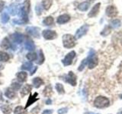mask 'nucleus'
<instances>
[{
	"label": "nucleus",
	"mask_w": 122,
	"mask_h": 114,
	"mask_svg": "<svg viewBox=\"0 0 122 114\" xmlns=\"http://www.w3.org/2000/svg\"><path fill=\"white\" fill-rule=\"evenodd\" d=\"M25 49L29 51H33L35 49V46L34 44V42L31 40H27L25 44Z\"/></svg>",
	"instance_id": "nucleus-16"
},
{
	"label": "nucleus",
	"mask_w": 122,
	"mask_h": 114,
	"mask_svg": "<svg viewBox=\"0 0 122 114\" xmlns=\"http://www.w3.org/2000/svg\"><path fill=\"white\" fill-rule=\"evenodd\" d=\"M70 20V15L65 14H62L58 17V18H57V23L60 24H65V23L68 22Z\"/></svg>",
	"instance_id": "nucleus-14"
},
{
	"label": "nucleus",
	"mask_w": 122,
	"mask_h": 114,
	"mask_svg": "<svg viewBox=\"0 0 122 114\" xmlns=\"http://www.w3.org/2000/svg\"><path fill=\"white\" fill-rule=\"evenodd\" d=\"M32 67H33L32 63L30 62H25L22 65L21 68L24 70H30V68H31Z\"/></svg>",
	"instance_id": "nucleus-32"
},
{
	"label": "nucleus",
	"mask_w": 122,
	"mask_h": 114,
	"mask_svg": "<svg viewBox=\"0 0 122 114\" xmlns=\"http://www.w3.org/2000/svg\"><path fill=\"white\" fill-rule=\"evenodd\" d=\"M4 5H5V3H4V2L2 1H0V12L2 11L3 8H4Z\"/></svg>",
	"instance_id": "nucleus-40"
},
{
	"label": "nucleus",
	"mask_w": 122,
	"mask_h": 114,
	"mask_svg": "<svg viewBox=\"0 0 122 114\" xmlns=\"http://www.w3.org/2000/svg\"><path fill=\"white\" fill-rule=\"evenodd\" d=\"M52 5V0H44L42 2V6L45 9H49Z\"/></svg>",
	"instance_id": "nucleus-26"
},
{
	"label": "nucleus",
	"mask_w": 122,
	"mask_h": 114,
	"mask_svg": "<svg viewBox=\"0 0 122 114\" xmlns=\"http://www.w3.org/2000/svg\"><path fill=\"white\" fill-rule=\"evenodd\" d=\"M27 77H28V74L25 71H20L18 72L17 75V78L20 82H24L26 81Z\"/></svg>",
	"instance_id": "nucleus-19"
},
{
	"label": "nucleus",
	"mask_w": 122,
	"mask_h": 114,
	"mask_svg": "<svg viewBox=\"0 0 122 114\" xmlns=\"http://www.w3.org/2000/svg\"><path fill=\"white\" fill-rule=\"evenodd\" d=\"M46 104H51V99H48V100H47V101H46Z\"/></svg>",
	"instance_id": "nucleus-42"
},
{
	"label": "nucleus",
	"mask_w": 122,
	"mask_h": 114,
	"mask_svg": "<svg viewBox=\"0 0 122 114\" xmlns=\"http://www.w3.org/2000/svg\"><path fill=\"white\" fill-rule=\"evenodd\" d=\"M64 81H66L69 84H70L72 86L76 85V76L72 71L69 72L68 75L66 76V78L64 79Z\"/></svg>",
	"instance_id": "nucleus-7"
},
{
	"label": "nucleus",
	"mask_w": 122,
	"mask_h": 114,
	"mask_svg": "<svg viewBox=\"0 0 122 114\" xmlns=\"http://www.w3.org/2000/svg\"><path fill=\"white\" fill-rule=\"evenodd\" d=\"M33 84L34 87H36V88H38L41 85H42L44 84L43 81H42V79L40 78H35L33 79Z\"/></svg>",
	"instance_id": "nucleus-23"
},
{
	"label": "nucleus",
	"mask_w": 122,
	"mask_h": 114,
	"mask_svg": "<svg viewBox=\"0 0 122 114\" xmlns=\"http://www.w3.org/2000/svg\"><path fill=\"white\" fill-rule=\"evenodd\" d=\"M1 109H2V111L4 114H9L11 113V109L10 106H8V105L2 106L1 107Z\"/></svg>",
	"instance_id": "nucleus-28"
},
{
	"label": "nucleus",
	"mask_w": 122,
	"mask_h": 114,
	"mask_svg": "<svg viewBox=\"0 0 122 114\" xmlns=\"http://www.w3.org/2000/svg\"><path fill=\"white\" fill-rule=\"evenodd\" d=\"M14 113L15 114H27V111L25 108L22 107L21 106H18L17 107H15Z\"/></svg>",
	"instance_id": "nucleus-22"
},
{
	"label": "nucleus",
	"mask_w": 122,
	"mask_h": 114,
	"mask_svg": "<svg viewBox=\"0 0 122 114\" xmlns=\"http://www.w3.org/2000/svg\"><path fill=\"white\" fill-rule=\"evenodd\" d=\"M11 47V44H10V41L9 40L7 37L4 38L2 43H1V47L2 49H9V47Z\"/></svg>",
	"instance_id": "nucleus-20"
},
{
	"label": "nucleus",
	"mask_w": 122,
	"mask_h": 114,
	"mask_svg": "<svg viewBox=\"0 0 122 114\" xmlns=\"http://www.w3.org/2000/svg\"><path fill=\"white\" fill-rule=\"evenodd\" d=\"M63 43L64 47L72 48L76 45V38L71 34H65L63 37Z\"/></svg>",
	"instance_id": "nucleus-3"
},
{
	"label": "nucleus",
	"mask_w": 122,
	"mask_h": 114,
	"mask_svg": "<svg viewBox=\"0 0 122 114\" xmlns=\"http://www.w3.org/2000/svg\"><path fill=\"white\" fill-rule=\"evenodd\" d=\"M42 9H43V6H42V5H37L36 6V12H37V14L39 15V14H41V12H42Z\"/></svg>",
	"instance_id": "nucleus-36"
},
{
	"label": "nucleus",
	"mask_w": 122,
	"mask_h": 114,
	"mask_svg": "<svg viewBox=\"0 0 122 114\" xmlns=\"http://www.w3.org/2000/svg\"><path fill=\"white\" fill-rule=\"evenodd\" d=\"M5 95L9 99H14L16 97V92H15V90L13 89L12 87H9V88H7Z\"/></svg>",
	"instance_id": "nucleus-13"
},
{
	"label": "nucleus",
	"mask_w": 122,
	"mask_h": 114,
	"mask_svg": "<svg viewBox=\"0 0 122 114\" xmlns=\"http://www.w3.org/2000/svg\"><path fill=\"white\" fill-rule=\"evenodd\" d=\"M31 88H32V87L30 85H25L24 87H22L21 91V97H24V96H25V95L28 94V93H30V90H31Z\"/></svg>",
	"instance_id": "nucleus-18"
},
{
	"label": "nucleus",
	"mask_w": 122,
	"mask_h": 114,
	"mask_svg": "<svg viewBox=\"0 0 122 114\" xmlns=\"http://www.w3.org/2000/svg\"><path fill=\"white\" fill-rule=\"evenodd\" d=\"M36 70H37V67H34V69H33L32 71H30V75H32L34 73V72H35V71H36Z\"/></svg>",
	"instance_id": "nucleus-41"
},
{
	"label": "nucleus",
	"mask_w": 122,
	"mask_h": 114,
	"mask_svg": "<svg viewBox=\"0 0 122 114\" xmlns=\"http://www.w3.org/2000/svg\"><path fill=\"white\" fill-rule=\"evenodd\" d=\"M87 59H88V65H89V68L90 69L94 68L98 65V60L97 56H95V52L93 49H91L89 51V56H88Z\"/></svg>",
	"instance_id": "nucleus-4"
},
{
	"label": "nucleus",
	"mask_w": 122,
	"mask_h": 114,
	"mask_svg": "<svg viewBox=\"0 0 122 114\" xmlns=\"http://www.w3.org/2000/svg\"><path fill=\"white\" fill-rule=\"evenodd\" d=\"M89 2H82L81 4H79V6H78V9L79 10L82 11H86L89 9Z\"/></svg>",
	"instance_id": "nucleus-21"
},
{
	"label": "nucleus",
	"mask_w": 122,
	"mask_h": 114,
	"mask_svg": "<svg viewBox=\"0 0 122 114\" xmlns=\"http://www.w3.org/2000/svg\"><path fill=\"white\" fill-rule=\"evenodd\" d=\"M110 104V101L107 97H102V96H99L97 97L94 100V106L97 108H105L108 106Z\"/></svg>",
	"instance_id": "nucleus-2"
},
{
	"label": "nucleus",
	"mask_w": 122,
	"mask_h": 114,
	"mask_svg": "<svg viewBox=\"0 0 122 114\" xmlns=\"http://www.w3.org/2000/svg\"><path fill=\"white\" fill-rule=\"evenodd\" d=\"M9 59V56L6 52L0 51V61L1 62H7Z\"/></svg>",
	"instance_id": "nucleus-24"
},
{
	"label": "nucleus",
	"mask_w": 122,
	"mask_h": 114,
	"mask_svg": "<svg viewBox=\"0 0 122 114\" xmlns=\"http://www.w3.org/2000/svg\"><path fill=\"white\" fill-rule=\"evenodd\" d=\"M39 59H38V60H37V64H39V65H41V64H42L44 62V54H43V52H42V50H40L39 51Z\"/></svg>",
	"instance_id": "nucleus-34"
},
{
	"label": "nucleus",
	"mask_w": 122,
	"mask_h": 114,
	"mask_svg": "<svg viewBox=\"0 0 122 114\" xmlns=\"http://www.w3.org/2000/svg\"><path fill=\"white\" fill-rule=\"evenodd\" d=\"M106 14L108 15L109 18H114L117 14V9L113 5H109L107 7L106 9Z\"/></svg>",
	"instance_id": "nucleus-9"
},
{
	"label": "nucleus",
	"mask_w": 122,
	"mask_h": 114,
	"mask_svg": "<svg viewBox=\"0 0 122 114\" xmlns=\"http://www.w3.org/2000/svg\"><path fill=\"white\" fill-rule=\"evenodd\" d=\"M26 57L29 61H34L37 59V54L35 52H29L27 54Z\"/></svg>",
	"instance_id": "nucleus-29"
},
{
	"label": "nucleus",
	"mask_w": 122,
	"mask_h": 114,
	"mask_svg": "<svg viewBox=\"0 0 122 114\" xmlns=\"http://www.w3.org/2000/svg\"><path fill=\"white\" fill-rule=\"evenodd\" d=\"M86 114H98V113H92V112H89V113H87Z\"/></svg>",
	"instance_id": "nucleus-43"
},
{
	"label": "nucleus",
	"mask_w": 122,
	"mask_h": 114,
	"mask_svg": "<svg viewBox=\"0 0 122 114\" xmlns=\"http://www.w3.org/2000/svg\"><path fill=\"white\" fill-rule=\"evenodd\" d=\"M11 39H12V40L16 43H22L23 40H24V36L19 33H13L12 35L11 36Z\"/></svg>",
	"instance_id": "nucleus-11"
},
{
	"label": "nucleus",
	"mask_w": 122,
	"mask_h": 114,
	"mask_svg": "<svg viewBox=\"0 0 122 114\" xmlns=\"http://www.w3.org/2000/svg\"><path fill=\"white\" fill-rule=\"evenodd\" d=\"M0 75H1V74H0Z\"/></svg>",
	"instance_id": "nucleus-46"
},
{
	"label": "nucleus",
	"mask_w": 122,
	"mask_h": 114,
	"mask_svg": "<svg viewBox=\"0 0 122 114\" xmlns=\"http://www.w3.org/2000/svg\"><path fill=\"white\" fill-rule=\"evenodd\" d=\"M26 30L30 35L35 37L37 38L39 37V30H38V28H34V27H28V28H26Z\"/></svg>",
	"instance_id": "nucleus-10"
},
{
	"label": "nucleus",
	"mask_w": 122,
	"mask_h": 114,
	"mask_svg": "<svg viewBox=\"0 0 122 114\" xmlns=\"http://www.w3.org/2000/svg\"><path fill=\"white\" fill-rule=\"evenodd\" d=\"M1 19H2V22L3 23V24H6V23L9 20V15L8 14V13L4 12L1 15Z\"/></svg>",
	"instance_id": "nucleus-30"
},
{
	"label": "nucleus",
	"mask_w": 122,
	"mask_h": 114,
	"mask_svg": "<svg viewBox=\"0 0 122 114\" xmlns=\"http://www.w3.org/2000/svg\"><path fill=\"white\" fill-rule=\"evenodd\" d=\"M68 111V108H62V109H60L58 110V114H65V113H66Z\"/></svg>",
	"instance_id": "nucleus-38"
},
{
	"label": "nucleus",
	"mask_w": 122,
	"mask_h": 114,
	"mask_svg": "<svg viewBox=\"0 0 122 114\" xmlns=\"http://www.w3.org/2000/svg\"><path fill=\"white\" fill-rule=\"evenodd\" d=\"M37 93H35L34 95L30 94V96L28 97V102H27V104L25 106V109L28 108L29 106H30L32 104H34V102H36L38 100V99L37 98Z\"/></svg>",
	"instance_id": "nucleus-15"
},
{
	"label": "nucleus",
	"mask_w": 122,
	"mask_h": 114,
	"mask_svg": "<svg viewBox=\"0 0 122 114\" xmlns=\"http://www.w3.org/2000/svg\"><path fill=\"white\" fill-rule=\"evenodd\" d=\"M89 25L85 24V25L82 26L79 29H78L76 33V35H75L76 39H79V38H81L83 35H85L88 30H89Z\"/></svg>",
	"instance_id": "nucleus-6"
},
{
	"label": "nucleus",
	"mask_w": 122,
	"mask_h": 114,
	"mask_svg": "<svg viewBox=\"0 0 122 114\" xmlns=\"http://www.w3.org/2000/svg\"><path fill=\"white\" fill-rule=\"evenodd\" d=\"M53 113V109H46L43 112L42 114H52Z\"/></svg>",
	"instance_id": "nucleus-39"
},
{
	"label": "nucleus",
	"mask_w": 122,
	"mask_h": 114,
	"mask_svg": "<svg viewBox=\"0 0 122 114\" xmlns=\"http://www.w3.org/2000/svg\"><path fill=\"white\" fill-rule=\"evenodd\" d=\"M2 67H3V66H2V65L1 63H0V69H2Z\"/></svg>",
	"instance_id": "nucleus-44"
},
{
	"label": "nucleus",
	"mask_w": 122,
	"mask_h": 114,
	"mask_svg": "<svg viewBox=\"0 0 122 114\" xmlns=\"http://www.w3.org/2000/svg\"><path fill=\"white\" fill-rule=\"evenodd\" d=\"M42 34H43V37L46 40H53V39H55L56 37V32L51 30H44L43 33H42Z\"/></svg>",
	"instance_id": "nucleus-8"
},
{
	"label": "nucleus",
	"mask_w": 122,
	"mask_h": 114,
	"mask_svg": "<svg viewBox=\"0 0 122 114\" xmlns=\"http://www.w3.org/2000/svg\"><path fill=\"white\" fill-rule=\"evenodd\" d=\"M43 23H44V25H47V26L51 25V24H53V18L52 17H51V16L47 17L43 21Z\"/></svg>",
	"instance_id": "nucleus-27"
},
{
	"label": "nucleus",
	"mask_w": 122,
	"mask_h": 114,
	"mask_svg": "<svg viewBox=\"0 0 122 114\" xmlns=\"http://www.w3.org/2000/svg\"><path fill=\"white\" fill-rule=\"evenodd\" d=\"M88 64V59L86 58V59H83L82 60V63H81V65L79 66V71H82L83 70V68L86 67V66Z\"/></svg>",
	"instance_id": "nucleus-35"
},
{
	"label": "nucleus",
	"mask_w": 122,
	"mask_h": 114,
	"mask_svg": "<svg viewBox=\"0 0 122 114\" xmlns=\"http://www.w3.org/2000/svg\"><path fill=\"white\" fill-rule=\"evenodd\" d=\"M8 10L9 11V13L11 15H15L18 12V6L16 5V4H11V5L9 7Z\"/></svg>",
	"instance_id": "nucleus-17"
},
{
	"label": "nucleus",
	"mask_w": 122,
	"mask_h": 114,
	"mask_svg": "<svg viewBox=\"0 0 122 114\" xmlns=\"http://www.w3.org/2000/svg\"><path fill=\"white\" fill-rule=\"evenodd\" d=\"M29 9H30V1L29 0H27L23 4V6H21V9L18 10L19 16L21 18V20L24 23H27L28 21V14L29 12Z\"/></svg>",
	"instance_id": "nucleus-1"
},
{
	"label": "nucleus",
	"mask_w": 122,
	"mask_h": 114,
	"mask_svg": "<svg viewBox=\"0 0 122 114\" xmlns=\"http://www.w3.org/2000/svg\"><path fill=\"white\" fill-rule=\"evenodd\" d=\"M56 90H57V92H58L60 94H63L65 93L63 86L61 85V84H56Z\"/></svg>",
	"instance_id": "nucleus-33"
},
{
	"label": "nucleus",
	"mask_w": 122,
	"mask_h": 114,
	"mask_svg": "<svg viewBox=\"0 0 122 114\" xmlns=\"http://www.w3.org/2000/svg\"><path fill=\"white\" fill-rule=\"evenodd\" d=\"M111 26L114 28H119V27L121 26V21L118 20V19H114V20H113L112 21V23H111Z\"/></svg>",
	"instance_id": "nucleus-31"
},
{
	"label": "nucleus",
	"mask_w": 122,
	"mask_h": 114,
	"mask_svg": "<svg viewBox=\"0 0 122 114\" xmlns=\"http://www.w3.org/2000/svg\"><path fill=\"white\" fill-rule=\"evenodd\" d=\"M76 56V52L75 51H71L70 52H69L68 54L65 56V58L63 59V64L65 66H70V65L72 64V59H74V57Z\"/></svg>",
	"instance_id": "nucleus-5"
},
{
	"label": "nucleus",
	"mask_w": 122,
	"mask_h": 114,
	"mask_svg": "<svg viewBox=\"0 0 122 114\" xmlns=\"http://www.w3.org/2000/svg\"><path fill=\"white\" fill-rule=\"evenodd\" d=\"M53 92H52V88H51V87L48 85L45 87V89L44 90V95L45 97H51V95H52Z\"/></svg>",
	"instance_id": "nucleus-25"
},
{
	"label": "nucleus",
	"mask_w": 122,
	"mask_h": 114,
	"mask_svg": "<svg viewBox=\"0 0 122 114\" xmlns=\"http://www.w3.org/2000/svg\"><path fill=\"white\" fill-rule=\"evenodd\" d=\"M11 87H12L13 89L15 90H18L21 87V85L19 83H17V82H14L12 83V85H11Z\"/></svg>",
	"instance_id": "nucleus-37"
},
{
	"label": "nucleus",
	"mask_w": 122,
	"mask_h": 114,
	"mask_svg": "<svg viewBox=\"0 0 122 114\" xmlns=\"http://www.w3.org/2000/svg\"><path fill=\"white\" fill-rule=\"evenodd\" d=\"M88 1H89V2H92V1H94V0H88Z\"/></svg>",
	"instance_id": "nucleus-45"
},
{
	"label": "nucleus",
	"mask_w": 122,
	"mask_h": 114,
	"mask_svg": "<svg viewBox=\"0 0 122 114\" xmlns=\"http://www.w3.org/2000/svg\"><path fill=\"white\" fill-rule=\"evenodd\" d=\"M100 5L101 3H97L93 6V8L92 9V10L90 11V12L88 14V16L89 18H92L95 17L98 13V11H99V8H100Z\"/></svg>",
	"instance_id": "nucleus-12"
}]
</instances>
